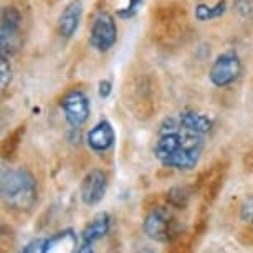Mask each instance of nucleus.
I'll return each instance as SVG.
<instances>
[{"instance_id":"f257e3e1","label":"nucleus","mask_w":253,"mask_h":253,"mask_svg":"<svg viewBox=\"0 0 253 253\" xmlns=\"http://www.w3.org/2000/svg\"><path fill=\"white\" fill-rule=\"evenodd\" d=\"M2 199L15 210H30L38 199V187L33 174L23 167L3 170L0 180Z\"/></svg>"},{"instance_id":"f03ea898","label":"nucleus","mask_w":253,"mask_h":253,"mask_svg":"<svg viewBox=\"0 0 253 253\" xmlns=\"http://www.w3.org/2000/svg\"><path fill=\"white\" fill-rule=\"evenodd\" d=\"M0 55L10 56L22 45V12L13 5H3L0 18Z\"/></svg>"},{"instance_id":"7ed1b4c3","label":"nucleus","mask_w":253,"mask_h":253,"mask_svg":"<svg viewBox=\"0 0 253 253\" xmlns=\"http://www.w3.org/2000/svg\"><path fill=\"white\" fill-rule=\"evenodd\" d=\"M142 230L151 240L156 242H174L182 230L177 220L167 209H152L142 222Z\"/></svg>"},{"instance_id":"20e7f679","label":"nucleus","mask_w":253,"mask_h":253,"mask_svg":"<svg viewBox=\"0 0 253 253\" xmlns=\"http://www.w3.org/2000/svg\"><path fill=\"white\" fill-rule=\"evenodd\" d=\"M118 43V23L113 13L99 12L89 28V45L98 53H108Z\"/></svg>"},{"instance_id":"39448f33","label":"nucleus","mask_w":253,"mask_h":253,"mask_svg":"<svg viewBox=\"0 0 253 253\" xmlns=\"http://www.w3.org/2000/svg\"><path fill=\"white\" fill-rule=\"evenodd\" d=\"M242 75V60L235 50L222 51L213 60L209 70V80L213 86L227 88L233 84Z\"/></svg>"},{"instance_id":"423d86ee","label":"nucleus","mask_w":253,"mask_h":253,"mask_svg":"<svg viewBox=\"0 0 253 253\" xmlns=\"http://www.w3.org/2000/svg\"><path fill=\"white\" fill-rule=\"evenodd\" d=\"M60 108L65 114L66 123L70 124L73 129H80L83 124H86L91 114V103L86 93L81 89H71L61 98Z\"/></svg>"},{"instance_id":"0eeeda50","label":"nucleus","mask_w":253,"mask_h":253,"mask_svg":"<svg viewBox=\"0 0 253 253\" xmlns=\"http://www.w3.org/2000/svg\"><path fill=\"white\" fill-rule=\"evenodd\" d=\"M108 190V174L103 169H91L84 175L80 185L81 202L88 207L98 205L104 199Z\"/></svg>"},{"instance_id":"6e6552de","label":"nucleus","mask_w":253,"mask_h":253,"mask_svg":"<svg viewBox=\"0 0 253 253\" xmlns=\"http://www.w3.org/2000/svg\"><path fill=\"white\" fill-rule=\"evenodd\" d=\"M116 142V132L113 124L108 119H101L96 123L86 134V144L93 152H106Z\"/></svg>"},{"instance_id":"1a4fd4ad","label":"nucleus","mask_w":253,"mask_h":253,"mask_svg":"<svg viewBox=\"0 0 253 253\" xmlns=\"http://www.w3.org/2000/svg\"><path fill=\"white\" fill-rule=\"evenodd\" d=\"M81 18H83V3L81 0H71L65 5L56 20V30H58L60 37L71 38L78 32Z\"/></svg>"},{"instance_id":"9d476101","label":"nucleus","mask_w":253,"mask_h":253,"mask_svg":"<svg viewBox=\"0 0 253 253\" xmlns=\"http://www.w3.org/2000/svg\"><path fill=\"white\" fill-rule=\"evenodd\" d=\"M179 123L182 129L194 132V134H199V136L207 134L213 127V119L207 116L205 113L195 111V109H185V111L180 113Z\"/></svg>"},{"instance_id":"9b49d317","label":"nucleus","mask_w":253,"mask_h":253,"mask_svg":"<svg viewBox=\"0 0 253 253\" xmlns=\"http://www.w3.org/2000/svg\"><path fill=\"white\" fill-rule=\"evenodd\" d=\"M78 237L75 230L65 228L46 240L45 253H76L78 252Z\"/></svg>"},{"instance_id":"f8f14e48","label":"nucleus","mask_w":253,"mask_h":253,"mask_svg":"<svg viewBox=\"0 0 253 253\" xmlns=\"http://www.w3.org/2000/svg\"><path fill=\"white\" fill-rule=\"evenodd\" d=\"M109 227H111V217H109V213H106V212L99 213V215L94 217L93 220L83 228V232H81L83 243L93 245L94 242L101 240V238L106 237V233L109 232Z\"/></svg>"},{"instance_id":"ddd939ff","label":"nucleus","mask_w":253,"mask_h":253,"mask_svg":"<svg viewBox=\"0 0 253 253\" xmlns=\"http://www.w3.org/2000/svg\"><path fill=\"white\" fill-rule=\"evenodd\" d=\"M228 8L227 0H217L215 5H209V3H199L194 8V17L197 22H209V20H215L220 18L222 15H225Z\"/></svg>"},{"instance_id":"4468645a","label":"nucleus","mask_w":253,"mask_h":253,"mask_svg":"<svg viewBox=\"0 0 253 253\" xmlns=\"http://www.w3.org/2000/svg\"><path fill=\"white\" fill-rule=\"evenodd\" d=\"M12 80H13V68L10 58L5 55H0V88H2V91H5L10 86Z\"/></svg>"},{"instance_id":"2eb2a0df","label":"nucleus","mask_w":253,"mask_h":253,"mask_svg":"<svg viewBox=\"0 0 253 253\" xmlns=\"http://www.w3.org/2000/svg\"><path fill=\"white\" fill-rule=\"evenodd\" d=\"M167 202L175 209H185L189 204V192L184 187H174L167 192Z\"/></svg>"},{"instance_id":"dca6fc26","label":"nucleus","mask_w":253,"mask_h":253,"mask_svg":"<svg viewBox=\"0 0 253 253\" xmlns=\"http://www.w3.org/2000/svg\"><path fill=\"white\" fill-rule=\"evenodd\" d=\"M238 215L240 220L247 225H253V195L243 199V202L240 204V210H238Z\"/></svg>"},{"instance_id":"f3484780","label":"nucleus","mask_w":253,"mask_h":253,"mask_svg":"<svg viewBox=\"0 0 253 253\" xmlns=\"http://www.w3.org/2000/svg\"><path fill=\"white\" fill-rule=\"evenodd\" d=\"M23 131H25V126H20L15 132H12V134L5 139V142H3V156H5V157H10L13 152H15L18 142H20L18 139L22 137Z\"/></svg>"},{"instance_id":"a211bd4d","label":"nucleus","mask_w":253,"mask_h":253,"mask_svg":"<svg viewBox=\"0 0 253 253\" xmlns=\"http://www.w3.org/2000/svg\"><path fill=\"white\" fill-rule=\"evenodd\" d=\"M142 2H144V0H127V5L119 8L116 12V17L121 18V20H129V18H132L139 12V7L142 5Z\"/></svg>"},{"instance_id":"6ab92c4d","label":"nucleus","mask_w":253,"mask_h":253,"mask_svg":"<svg viewBox=\"0 0 253 253\" xmlns=\"http://www.w3.org/2000/svg\"><path fill=\"white\" fill-rule=\"evenodd\" d=\"M233 10L240 17H250L253 13V0H233Z\"/></svg>"},{"instance_id":"aec40b11","label":"nucleus","mask_w":253,"mask_h":253,"mask_svg":"<svg viewBox=\"0 0 253 253\" xmlns=\"http://www.w3.org/2000/svg\"><path fill=\"white\" fill-rule=\"evenodd\" d=\"M45 247H46V240H43V238H37V240H32L28 243V245L22 250V253H45Z\"/></svg>"},{"instance_id":"412c9836","label":"nucleus","mask_w":253,"mask_h":253,"mask_svg":"<svg viewBox=\"0 0 253 253\" xmlns=\"http://www.w3.org/2000/svg\"><path fill=\"white\" fill-rule=\"evenodd\" d=\"M111 93H113L111 80H101V81H99V83H98V96L101 99H108Z\"/></svg>"},{"instance_id":"4be33fe9","label":"nucleus","mask_w":253,"mask_h":253,"mask_svg":"<svg viewBox=\"0 0 253 253\" xmlns=\"http://www.w3.org/2000/svg\"><path fill=\"white\" fill-rule=\"evenodd\" d=\"M76 253H94L93 245H89V243H83L81 247H78V252Z\"/></svg>"}]
</instances>
